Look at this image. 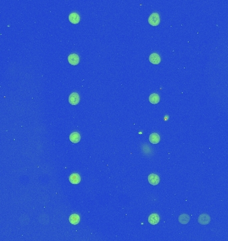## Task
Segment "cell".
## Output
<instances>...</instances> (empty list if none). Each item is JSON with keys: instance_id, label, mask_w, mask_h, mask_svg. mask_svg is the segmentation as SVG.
Segmentation results:
<instances>
[{"instance_id": "obj_1", "label": "cell", "mask_w": 228, "mask_h": 241, "mask_svg": "<svg viewBox=\"0 0 228 241\" xmlns=\"http://www.w3.org/2000/svg\"><path fill=\"white\" fill-rule=\"evenodd\" d=\"M148 22L153 26H157L160 22V16L157 13H153L148 19Z\"/></svg>"}, {"instance_id": "obj_2", "label": "cell", "mask_w": 228, "mask_h": 241, "mask_svg": "<svg viewBox=\"0 0 228 241\" xmlns=\"http://www.w3.org/2000/svg\"><path fill=\"white\" fill-rule=\"evenodd\" d=\"M79 96L77 93H73L69 95V103L72 105H76L79 102Z\"/></svg>"}, {"instance_id": "obj_3", "label": "cell", "mask_w": 228, "mask_h": 241, "mask_svg": "<svg viewBox=\"0 0 228 241\" xmlns=\"http://www.w3.org/2000/svg\"><path fill=\"white\" fill-rule=\"evenodd\" d=\"M198 222L202 225L208 224L210 222V216L207 214H202L199 215L198 218Z\"/></svg>"}, {"instance_id": "obj_4", "label": "cell", "mask_w": 228, "mask_h": 241, "mask_svg": "<svg viewBox=\"0 0 228 241\" xmlns=\"http://www.w3.org/2000/svg\"><path fill=\"white\" fill-rule=\"evenodd\" d=\"M68 62L71 65H77L79 62V57L77 54H71L68 56Z\"/></svg>"}, {"instance_id": "obj_5", "label": "cell", "mask_w": 228, "mask_h": 241, "mask_svg": "<svg viewBox=\"0 0 228 241\" xmlns=\"http://www.w3.org/2000/svg\"><path fill=\"white\" fill-rule=\"evenodd\" d=\"M148 181L151 185L156 186L160 183V177L157 174L151 173L148 176Z\"/></svg>"}, {"instance_id": "obj_6", "label": "cell", "mask_w": 228, "mask_h": 241, "mask_svg": "<svg viewBox=\"0 0 228 241\" xmlns=\"http://www.w3.org/2000/svg\"><path fill=\"white\" fill-rule=\"evenodd\" d=\"M149 62L153 64H160L161 62V58L159 54L157 53H153L151 54L150 56H149Z\"/></svg>"}, {"instance_id": "obj_7", "label": "cell", "mask_w": 228, "mask_h": 241, "mask_svg": "<svg viewBox=\"0 0 228 241\" xmlns=\"http://www.w3.org/2000/svg\"><path fill=\"white\" fill-rule=\"evenodd\" d=\"M69 20L71 23L77 24L79 22L80 17L77 13H71L69 16Z\"/></svg>"}, {"instance_id": "obj_8", "label": "cell", "mask_w": 228, "mask_h": 241, "mask_svg": "<svg viewBox=\"0 0 228 241\" xmlns=\"http://www.w3.org/2000/svg\"><path fill=\"white\" fill-rule=\"evenodd\" d=\"M148 222L152 225H156L160 222V216L157 214H152L148 218Z\"/></svg>"}, {"instance_id": "obj_9", "label": "cell", "mask_w": 228, "mask_h": 241, "mask_svg": "<svg viewBox=\"0 0 228 241\" xmlns=\"http://www.w3.org/2000/svg\"><path fill=\"white\" fill-rule=\"evenodd\" d=\"M81 139V136L79 133L77 132H73L70 135H69V140L73 143H78Z\"/></svg>"}, {"instance_id": "obj_10", "label": "cell", "mask_w": 228, "mask_h": 241, "mask_svg": "<svg viewBox=\"0 0 228 241\" xmlns=\"http://www.w3.org/2000/svg\"><path fill=\"white\" fill-rule=\"evenodd\" d=\"M69 182L73 184H78L81 182V177L77 173H73L69 176Z\"/></svg>"}, {"instance_id": "obj_11", "label": "cell", "mask_w": 228, "mask_h": 241, "mask_svg": "<svg viewBox=\"0 0 228 241\" xmlns=\"http://www.w3.org/2000/svg\"><path fill=\"white\" fill-rule=\"evenodd\" d=\"M69 222H70L71 224L76 225L79 222L80 217H79V215L77 214H71V216H69Z\"/></svg>"}, {"instance_id": "obj_12", "label": "cell", "mask_w": 228, "mask_h": 241, "mask_svg": "<svg viewBox=\"0 0 228 241\" xmlns=\"http://www.w3.org/2000/svg\"><path fill=\"white\" fill-rule=\"evenodd\" d=\"M190 216L186 214L180 215V216H179V218H178V220H179V222L181 224H188L189 222H190Z\"/></svg>"}, {"instance_id": "obj_13", "label": "cell", "mask_w": 228, "mask_h": 241, "mask_svg": "<svg viewBox=\"0 0 228 241\" xmlns=\"http://www.w3.org/2000/svg\"><path fill=\"white\" fill-rule=\"evenodd\" d=\"M160 137L159 135L156 133H151L149 135V142L153 144H157L160 142Z\"/></svg>"}, {"instance_id": "obj_14", "label": "cell", "mask_w": 228, "mask_h": 241, "mask_svg": "<svg viewBox=\"0 0 228 241\" xmlns=\"http://www.w3.org/2000/svg\"><path fill=\"white\" fill-rule=\"evenodd\" d=\"M160 96L156 93H153V94H151L149 97V101L151 104H153V105H156L160 102Z\"/></svg>"}]
</instances>
